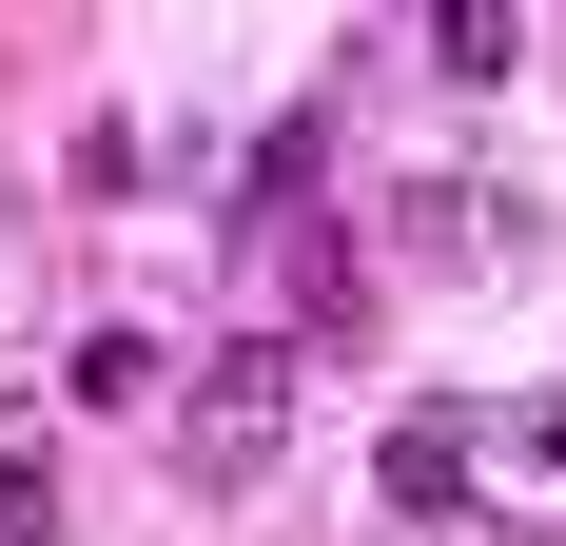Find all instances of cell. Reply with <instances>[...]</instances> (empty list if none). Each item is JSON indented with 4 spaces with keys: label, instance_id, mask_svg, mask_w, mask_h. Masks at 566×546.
<instances>
[{
    "label": "cell",
    "instance_id": "1",
    "mask_svg": "<svg viewBox=\"0 0 566 546\" xmlns=\"http://www.w3.org/2000/svg\"><path fill=\"white\" fill-rule=\"evenodd\" d=\"M293 351H313V332H234V351H196V371H176V469H196V489H254V469H274L293 449Z\"/></svg>",
    "mask_w": 566,
    "mask_h": 546
},
{
    "label": "cell",
    "instance_id": "2",
    "mask_svg": "<svg viewBox=\"0 0 566 546\" xmlns=\"http://www.w3.org/2000/svg\"><path fill=\"white\" fill-rule=\"evenodd\" d=\"M59 390L117 430V410H176V351H157V332H78V351H59Z\"/></svg>",
    "mask_w": 566,
    "mask_h": 546
},
{
    "label": "cell",
    "instance_id": "3",
    "mask_svg": "<svg viewBox=\"0 0 566 546\" xmlns=\"http://www.w3.org/2000/svg\"><path fill=\"white\" fill-rule=\"evenodd\" d=\"M391 507H410V527L469 507V430H450V410H410V430H391Z\"/></svg>",
    "mask_w": 566,
    "mask_h": 546
},
{
    "label": "cell",
    "instance_id": "4",
    "mask_svg": "<svg viewBox=\"0 0 566 546\" xmlns=\"http://www.w3.org/2000/svg\"><path fill=\"white\" fill-rule=\"evenodd\" d=\"M430 40H450V78H509V59H527V0H430Z\"/></svg>",
    "mask_w": 566,
    "mask_h": 546
},
{
    "label": "cell",
    "instance_id": "5",
    "mask_svg": "<svg viewBox=\"0 0 566 546\" xmlns=\"http://www.w3.org/2000/svg\"><path fill=\"white\" fill-rule=\"evenodd\" d=\"M410 546H527V527H469V507H430V527H410Z\"/></svg>",
    "mask_w": 566,
    "mask_h": 546
}]
</instances>
